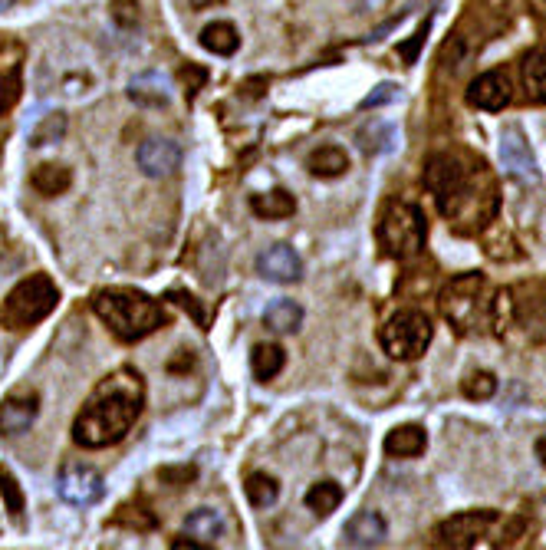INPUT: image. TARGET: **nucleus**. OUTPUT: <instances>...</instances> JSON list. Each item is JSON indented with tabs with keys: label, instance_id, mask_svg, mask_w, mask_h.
I'll return each mask as SVG.
<instances>
[{
	"label": "nucleus",
	"instance_id": "nucleus-36",
	"mask_svg": "<svg viewBox=\"0 0 546 550\" xmlns=\"http://www.w3.org/2000/svg\"><path fill=\"white\" fill-rule=\"evenodd\" d=\"M537 458H540V465L546 468V435H540L537 439Z\"/></svg>",
	"mask_w": 546,
	"mask_h": 550
},
{
	"label": "nucleus",
	"instance_id": "nucleus-16",
	"mask_svg": "<svg viewBox=\"0 0 546 550\" xmlns=\"http://www.w3.org/2000/svg\"><path fill=\"white\" fill-rule=\"evenodd\" d=\"M129 99L139 106L149 109H162L172 103V86H168V76L162 73H142L129 83Z\"/></svg>",
	"mask_w": 546,
	"mask_h": 550
},
{
	"label": "nucleus",
	"instance_id": "nucleus-20",
	"mask_svg": "<svg viewBox=\"0 0 546 550\" xmlns=\"http://www.w3.org/2000/svg\"><path fill=\"white\" fill-rule=\"evenodd\" d=\"M201 47L214 53V56H234L237 47H241V33L231 24V20H214L201 30Z\"/></svg>",
	"mask_w": 546,
	"mask_h": 550
},
{
	"label": "nucleus",
	"instance_id": "nucleus-17",
	"mask_svg": "<svg viewBox=\"0 0 546 550\" xmlns=\"http://www.w3.org/2000/svg\"><path fill=\"white\" fill-rule=\"evenodd\" d=\"M428 448V435L422 425H398L385 435V452L392 458H418Z\"/></svg>",
	"mask_w": 546,
	"mask_h": 550
},
{
	"label": "nucleus",
	"instance_id": "nucleus-3",
	"mask_svg": "<svg viewBox=\"0 0 546 550\" xmlns=\"http://www.w3.org/2000/svg\"><path fill=\"white\" fill-rule=\"evenodd\" d=\"M56 300H60V290H56L53 280L47 274H30L0 303V327L7 330L37 327L40 320H47L53 313Z\"/></svg>",
	"mask_w": 546,
	"mask_h": 550
},
{
	"label": "nucleus",
	"instance_id": "nucleus-13",
	"mask_svg": "<svg viewBox=\"0 0 546 550\" xmlns=\"http://www.w3.org/2000/svg\"><path fill=\"white\" fill-rule=\"evenodd\" d=\"M510 96H514V89H510V76L504 70L481 73L468 86V103L484 112H500L510 103Z\"/></svg>",
	"mask_w": 546,
	"mask_h": 550
},
{
	"label": "nucleus",
	"instance_id": "nucleus-23",
	"mask_svg": "<svg viewBox=\"0 0 546 550\" xmlns=\"http://www.w3.org/2000/svg\"><path fill=\"white\" fill-rule=\"evenodd\" d=\"M306 168H310V175L316 178H339L349 172V155L346 149H339V145H323V149L310 152Z\"/></svg>",
	"mask_w": 546,
	"mask_h": 550
},
{
	"label": "nucleus",
	"instance_id": "nucleus-26",
	"mask_svg": "<svg viewBox=\"0 0 546 550\" xmlns=\"http://www.w3.org/2000/svg\"><path fill=\"white\" fill-rule=\"evenodd\" d=\"M523 86L533 103H546V47L527 53L523 60Z\"/></svg>",
	"mask_w": 546,
	"mask_h": 550
},
{
	"label": "nucleus",
	"instance_id": "nucleus-11",
	"mask_svg": "<svg viewBox=\"0 0 546 550\" xmlns=\"http://www.w3.org/2000/svg\"><path fill=\"white\" fill-rule=\"evenodd\" d=\"M257 274L270 284H297L303 277V257L290 244H270L267 251L257 254Z\"/></svg>",
	"mask_w": 546,
	"mask_h": 550
},
{
	"label": "nucleus",
	"instance_id": "nucleus-18",
	"mask_svg": "<svg viewBox=\"0 0 546 550\" xmlns=\"http://www.w3.org/2000/svg\"><path fill=\"white\" fill-rule=\"evenodd\" d=\"M30 185H33V192H37V195H43V198H56V195H63L66 188L73 185V172H70L66 165L43 162V165L33 168Z\"/></svg>",
	"mask_w": 546,
	"mask_h": 550
},
{
	"label": "nucleus",
	"instance_id": "nucleus-39",
	"mask_svg": "<svg viewBox=\"0 0 546 550\" xmlns=\"http://www.w3.org/2000/svg\"><path fill=\"white\" fill-rule=\"evenodd\" d=\"M0 109H4V89H0Z\"/></svg>",
	"mask_w": 546,
	"mask_h": 550
},
{
	"label": "nucleus",
	"instance_id": "nucleus-12",
	"mask_svg": "<svg viewBox=\"0 0 546 550\" xmlns=\"http://www.w3.org/2000/svg\"><path fill=\"white\" fill-rule=\"evenodd\" d=\"M135 162H139L142 175L149 178H168L178 172L181 165V149L172 139H145L139 149H135Z\"/></svg>",
	"mask_w": 546,
	"mask_h": 550
},
{
	"label": "nucleus",
	"instance_id": "nucleus-21",
	"mask_svg": "<svg viewBox=\"0 0 546 550\" xmlns=\"http://www.w3.org/2000/svg\"><path fill=\"white\" fill-rule=\"evenodd\" d=\"M283 366H287V353H283V346L277 343H257L254 350H250V373H254V379H260V383L280 376Z\"/></svg>",
	"mask_w": 546,
	"mask_h": 550
},
{
	"label": "nucleus",
	"instance_id": "nucleus-24",
	"mask_svg": "<svg viewBox=\"0 0 546 550\" xmlns=\"http://www.w3.org/2000/svg\"><path fill=\"white\" fill-rule=\"evenodd\" d=\"M303 323V307L297 300H273L264 310V327L273 333H297Z\"/></svg>",
	"mask_w": 546,
	"mask_h": 550
},
{
	"label": "nucleus",
	"instance_id": "nucleus-30",
	"mask_svg": "<svg viewBox=\"0 0 546 550\" xmlns=\"http://www.w3.org/2000/svg\"><path fill=\"white\" fill-rule=\"evenodd\" d=\"M461 392L471 402H487L497 392V379H494V373H487V369H477V373H471L461 383Z\"/></svg>",
	"mask_w": 546,
	"mask_h": 550
},
{
	"label": "nucleus",
	"instance_id": "nucleus-35",
	"mask_svg": "<svg viewBox=\"0 0 546 550\" xmlns=\"http://www.w3.org/2000/svg\"><path fill=\"white\" fill-rule=\"evenodd\" d=\"M172 550H211V547L201 544V541H175Z\"/></svg>",
	"mask_w": 546,
	"mask_h": 550
},
{
	"label": "nucleus",
	"instance_id": "nucleus-7",
	"mask_svg": "<svg viewBox=\"0 0 546 550\" xmlns=\"http://www.w3.org/2000/svg\"><path fill=\"white\" fill-rule=\"evenodd\" d=\"M481 290H484L481 274H461L441 290V313H445V320L451 323V327H458L461 333L474 327L477 297H481Z\"/></svg>",
	"mask_w": 546,
	"mask_h": 550
},
{
	"label": "nucleus",
	"instance_id": "nucleus-37",
	"mask_svg": "<svg viewBox=\"0 0 546 550\" xmlns=\"http://www.w3.org/2000/svg\"><path fill=\"white\" fill-rule=\"evenodd\" d=\"M195 10H204V7H214V4H224V0H188Z\"/></svg>",
	"mask_w": 546,
	"mask_h": 550
},
{
	"label": "nucleus",
	"instance_id": "nucleus-8",
	"mask_svg": "<svg viewBox=\"0 0 546 550\" xmlns=\"http://www.w3.org/2000/svg\"><path fill=\"white\" fill-rule=\"evenodd\" d=\"M56 491H60V498L66 504H73V508H89V504H96L102 498V475L96 468L89 465H66L60 471V481H56Z\"/></svg>",
	"mask_w": 546,
	"mask_h": 550
},
{
	"label": "nucleus",
	"instance_id": "nucleus-28",
	"mask_svg": "<svg viewBox=\"0 0 546 550\" xmlns=\"http://www.w3.org/2000/svg\"><path fill=\"white\" fill-rule=\"evenodd\" d=\"M0 498H4V508L10 511V518L20 521L24 518V488H20V481L14 478V471H7V468H0Z\"/></svg>",
	"mask_w": 546,
	"mask_h": 550
},
{
	"label": "nucleus",
	"instance_id": "nucleus-4",
	"mask_svg": "<svg viewBox=\"0 0 546 550\" xmlns=\"http://www.w3.org/2000/svg\"><path fill=\"white\" fill-rule=\"evenodd\" d=\"M375 238H379L382 251L395 257V261L415 257L425 248V238H428L422 208L412 205V201H389L379 218V228H375Z\"/></svg>",
	"mask_w": 546,
	"mask_h": 550
},
{
	"label": "nucleus",
	"instance_id": "nucleus-14",
	"mask_svg": "<svg viewBox=\"0 0 546 550\" xmlns=\"http://www.w3.org/2000/svg\"><path fill=\"white\" fill-rule=\"evenodd\" d=\"M40 415L37 392H14L0 402V432L4 435H24Z\"/></svg>",
	"mask_w": 546,
	"mask_h": 550
},
{
	"label": "nucleus",
	"instance_id": "nucleus-2",
	"mask_svg": "<svg viewBox=\"0 0 546 550\" xmlns=\"http://www.w3.org/2000/svg\"><path fill=\"white\" fill-rule=\"evenodd\" d=\"M93 310L125 343L145 340V336H152L165 323L162 303L152 300L149 294H142V290H125V287L99 290L93 300Z\"/></svg>",
	"mask_w": 546,
	"mask_h": 550
},
{
	"label": "nucleus",
	"instance_id": "nucleus-31",
	"mask_svg": "<svg viewBox=\"0 0 546 550\" xmlns=\"http://www.w3.org/2000/svg\"><path fill=\"white\" fill-rule=\"evenodd\" d=\"M395 99H398V86L382 83V86H375V93H369L366 99H362V109H375V106L395 103Z\"/></svg>",
	"mask_w": 546,
	"mask_h": 550
},
{
	"label": "nucleus",
	"instance_id": "nucleus-32",
	"mask_svg": "<svg viewBox=\"0 0 546 550\" xmlns=\"http://www.w3.org/2000/svg\"><path fill=\"white\" fill-rule=\"evenodd\" d=\"M198 475V471L195 468H165V471H158V478H162V481H178V485H185V481H191V478H195Z\"/></svg>",
	"mask_w": 546,
	"mask_h": 550
},
{
	"label": "nucleus",
	"instance_id": "nucleus-10",
	"mask_svg": "<svg viewBox=\"0 0 546 550\" xmlns=\"http://www.w3.org/2000/svg\"><path fill=\"white\" fill-rule=\"evenodd\" d=\"M500 162L514 178L527 185H540V168H537V159H533L527 139H523V132L517 126H507L504 136H500Z\"/></svg>",
	"mask_w": 546,
	"mask_h": 550
},
{
	"label": "nucleus",
	"instance_id": "nucleus-15",
	"mask_svg": "<svg viewBox=\"0 0 546 550\" xmlns=\"http://www.w3.org/2000/svg\"><path fill=\"white\" fill-rule=\"evenodd\" d=\"M343 537L349 547H382L385 537H389V524H385L382 514H375V511H356L346 521Z\"/></svg>",
	"mask_w": 546,
	"mask_h": 550
},
{
	"label": "nucleus",
	"instance_id": "nucleus-5",
	"mask_svg": "<svg viewBox=\"0 0 546 550\" xmlns=\"http://www.w3.org/2000/svg\"><path fill=\"white\" fill-rule=\"evenodd\" d=\"M431 336H435V327L422 310H398L379 330V343L398 363H412V359L425 356Z\"/></svg>",
	"mask_w": 546,
	"mask_h": 550
},
{
	"label": "nucleus",
	"instance_id": "nucleus-27",
	"mask_svg": "<svg viewBox=\"0 0 546 550\" xmlns=\"http://www.w3.org/2000/svg\"><path fill=\"white\" fill-rule=\"evenodd\" d=\"M247 501L254 504V508H273L280 498V485H277V478L267 475V471H254V475L247 478Z\"/></svg>",
	"mask_w": 546,
	"mask_h": 550
},
{
	"label": "nucleus",
	"instance_id": "nucleus-6",
	"mask_svg": "<svg viewBox=\"0 0 546 550\" xmlns=\"http://www.w3.org/2000/svg\"><path fill=\"white\" fill-rule=\"evenodd\" d=\"M425 185L428 192L438 198V205L448 218H461L471 195H468V175H464L458 159H451V155H431L425 165Z\"/></svg>",
	"mask_w": 546,
	"mask_h": 550
},
{
	"label": "nucleus",
	"instance_id": "nucleus-33",
	"mask_svg": "<svg viewBox=\"0 0 546 550\" xmlns=\"http://www.w3.org/2000/svg\"><path fill=\"white\" fill-rule=\"evenodd\" d=\"M352 7L359 10V14H375V10H385L389 7V0H349Z\"/></svg>",
	"mask_w": 546,
	"mask_h": 550
},
{
	"label": "nucleus",
	"instance_id": "nucleus-25",
	"mask_svg": "<svg viewBox=\"0 0 546 550\" xmlns=\"http://www.w3.org/2000/svg\"><path fill=\"white\" fill-rule=\"evenodd\" d=\"M339 504H343V488H339L336 481H329V478L316 481V485L306 491V508H310L316 518H329Z\"/></svg>",
	"mask_w": 546,
	"mask_h": 550
},
{
	"label": "nucleus",
	"instance_id": "nucleus-38",
	"mask_svg": "<svg viewBox=\"0 0 546 550\" xmlns=\"http://www.w3.org/2000/svg\"><path fill=\"white\" fill-rule=\"evenodd\" d=\"M14 4H17V0H0V14H4V10H10Z\"/></svg>",
	"mask_w": 546,
	"mask_h": 550
},
{
	"label": "nucleus",
	"instance_id": "nucleus-29",
	"mask_svg": "<svg viewBox=\"0 0 546 550\" xmlns=\"http://www.w3.org/2000/svg\"><path fill=\"white\" fill-rule=\"evenodd\" d=\"M63 136H66V116L63 112H50V116H43L37 129H30V145L33 149H43V145H50Z\"/></svg>",
	"mask_w": 546,
	"mask_h": 550
},
{
	"label": "nucleus",
	"instance_id": "nucleus-34",
	"mask_svg": "<svg viewBox=\"0 0 546 550\" xmlns=\"http://www.w3.org/2000/svg\"><path fill=\"white\" fill-rule=\"evenodd\" d=\"M172 297H175V300H178V303H181V307H185V310H191V313H195V320H198V323H204V313H201V310L195 307V297H185V294H172Z\"/></svg>",
	"mask_w": 546,
	"mask_h": 550
},
{
	"label": "nucleus",
	"instance_id": "nucleus-22",
	"mask_svg": "<svg viewBox=\"0 0 546 550\" xmlns=\"http://www.w3.org/2000/svg\"><path fill=\"white\" fill-rule=\"evenodd\" d=\"M185 534L198 537L201 544H214L224 534V514L218 508H198L185 518Z\"/></svg>",
	"mask_w": 546,
	"mask_h": 550
},
{
	"label": "nucleus",
	"instance_id": "nucleus-1",
	"mask_svg": "<svg viewBox=\"0 0 546 550\" xmlns=\"http://www.w3.org/2000/svg\"><path fill=\"white\" fill-rule=\"evenodd\" d=\"M145 409V379L122 366L109 373L86 399L73 422V442L83 448H109L122 442Z\"/></svg>",
	"mask_w": 546,
	"mask_h": 550
},
{
	"label": "nucleus",
	"instance_id": "nucleus-9",
	"mask_svg": "<svg viewBox=\"0 0 546 550\" xmlns=\"http://www.w3.org/2000/svg\"><path fill=\"white\" fill-rule=\"evenodd\" d=\"M494 521H497L494 511H464V514H454L448 521H441L435 537L448 547H471L491 531Z\"/></svg>",
	"mask_w": 546,
	"mask_h": 550
},
{
	"label": "nucleus",
	"instance_id": "nucleus-19",
	"mask_svg": "<svg viewBox=\"0 0 546 550\" xmlns=\"http://www.w3.org/2000/svg\"><path fill=\"white\" fill-rule=\"evenodd\" d=\"M250 211H254L260 221H283L297 211V198L290 192H283V188H273V192L250 198Z\"/></svg>",
	"mask_w": 546,
	"mask_h": 550
}]
</instances>
